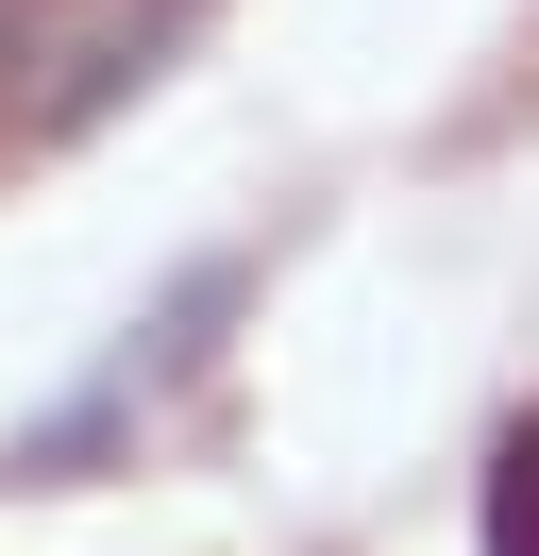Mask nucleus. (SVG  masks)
Masks as SVG:
<instances>
[{"label":"nucleus","instance_id":"f257e3e1","mask_svg":"<svg viewBox=\"0 0 539 556\" xmlns=\"http://www.w3.org/2000/svg\"><path fill=\"white\" fill-rule=\"evenodd\" d=\"M236 304H253V270H236V253H202V270H186V287H168V304H152V320H135V338H118V354H101V371H85V388H67V405L17 439V472H85L118 421H152L168 388L220 354V320H236Z\"/></svg>","mask_w":539,"mask_h":556},{"label":"nucleus","instance_id":"f03ea898","mask_svg":"<svg viewBox=\"0 0 539 556\" xmlns=\"http://www.w3.org/2000/svg\"><path fill=\"white\" fill-rule=\"evenodd\" d=\"M489 556H539V405L505 421V455H489Z\"/></svg>","mask_w":539,"mask_h":556},{"label":"nucleus","instance_id":"7ed1b4c3","mask_svg":"<svg viewBox=\"0 0 539 556\" xmlns=\"http://www.w3.org/2000/svg\"><path fill=\"white\" fill-rule=\"evenodd\" d=\"M0 68H17V17H0Z\"/></svg>","mask_w":539,"mask_h":556}]
</instances>
